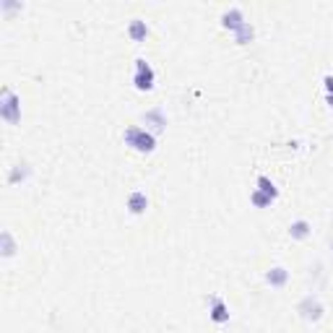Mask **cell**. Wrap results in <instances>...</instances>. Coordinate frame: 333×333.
Segmentation results:
<instances>
[{"label":"cell","instance_id":"obj_1","mask_svg":"<svg viewBox=\"0 0 333 333\" xmlns=\"http://www.w3.org/2000/svg\"><path fill=\"white\" fill-rule=\"evenodd\" d=\"M125 143L128 146H133L135 151H154V138L146 133V130H141V128H128L125 130Z\"/></svg>","mask_w":333,"mask_h":333},{"label":"cell","instance_id":"obj_2","mask_svg":"<svg viewBox=\"0 0 333 333\" xmlns=\"http://www.w3.org/2000/svg\"><path fill=\"white\" fill-rule=\"evenodd\" d=\"M133 84H135V89H141V92H151V89H154V70H151V65L146 60H135Z\"/></svg>","mask_w":333,"mask_h":333},{"label":"cell","instance_id":"obj_3","mask_svg":"<svg viewBox=\"0 0 333 333\" xmlns=\"http://www.w3.org/2000/svg\"><path fill=\"white\" fill-rule=\"evenodd\" d=\"M0 115H3V120H8V123H19V117H21V104H19L16 94H13L11 89H6V92H3V104H0Z\"/></svg>","mask_w":333,"mask_h":333},{"label":"cell","instance_id":"obj_4","mask_svg":"<svg viewBox=\"0 0 333 333\" xmlns=\"http://www.w3.org/2000/svg\"><path fill=\"white\" fill-rule=\"evenodd\" d=\"M208 305H211V320H216V323H226V320H229L226 305H224L219 297H211V299H208Z\"/></svg>","mask_w":333,"mask_h":333},{"label":"cell","instance_id":"obj_5","mask_svg":"<svg viewBox=\"0 0 333 333\" xmlns=\"http://www.w3.org/2000/svg\"><path fill=\"white\" fill-rule=\"evenodd\" d=\"M146 206H148L146 193L135 190V193H130V195H128V208H130V214H143V211H146Z\"/></svg>","mask_w":333,"mask_h":333},{"label":"cell","instance_id":"obj_6","mask_svg":"<svg viewBox=\"0 0 333 333\" xmlns=\"http://www.w3.org/2000/svg\"><path fill=\"white\" fill-rule=\"evenodd\" d=\"M310 224L305 221V219H299V221H294L292 226H289V234L294 237V239H305V237H310Z\"/></svg>","mask_w":333,"mask_h":333},{"label":"cell","instance_id":"obj_7","mask_svg":"<svg viewBox=\"0 0 333 333\" xmlns=\"http://www.w3.org/2000/svg\"><path fill=\"white\" fill-rule=\"evenodd\" d=\"M258 190H261V193H266L268 198H276V195H279V190L274 188V183H271L268 177H263V175L258 177Z\"/></svg>","mask_w":333,"mask_h":333},{"label":"cell","instance_id":"obj_8","mask_svg":"<svg viewBox=\"0 0 333 333\" xmlns=\"http://www.w3.org/2000/svg\"><path fill=\"white\" fill-rule=\"evenodd\" d=\"M266 281L274 284V286H281V284L286 281V271H284V268H274V271H271V274L266 276Z\"/></svg>","mask_w":333,"mask_h":333},{"label":"cell","instance_id":"obj_9","mask_svg":"<svg viewBox=\"0 0 333 333\" xmlns=\"http://www.w3.org/2000/svg\"><path fill=\"white\" fill-rule=\"evenodd\" d=\"M130 34H133V39H143V37L148 34V29H146L138 19H135V21L130 24Z\"/></svg>","mask_w":333,"mask_h":333},{"label":"cell","instance_id":"obj_10","mask_svg":"<svg viewBox=\"0 0 333 333\" xmlns=\"http://www.w3.org/2000/svg\"><path fill=\"white\" fill-rule=\"evenodd\" d=\"M250 198H253V203H255V206H261V208H263V206H268L271 201H274V198H268V195H266V193H261V190H253Z\"/></svg>","mask_w":333,"mask_h":333},{"label":"cell","instance_id":"obj_11","mask_svg":"<svg viewBox=\"0 0 333 333\" xmlns=\"http://www.w3.org/2000/svg\"><path fill=\"white\" fill-rule=\"evenodd\" d=\"M3 242H6V250H3V255H13V242H11V234H8V232L3 234Z\"/></svg>","mask_w":333,"mask_h":333},{"label":"cell","instance_id":"obj_12","mask_svg":"<svg viewBox=\"0 0 333 333\" xmlns=\"http://www.w3.org/2000/svg\"><path fill=\"white\" fill-rule=\"evenodd\" d=\"M325 89H328V97H333V75H325Z\"/></svg>","mask_w":333,"mask_h":333},{"label":"cell","instance_id":"obj_13","mask_svg":"<svg viewBox=\"0 0 333 333\" xmlns=\"http://www.w3.org/2000/svg\"><path fill=\"white\" fill-rule=\"evenodd\" d=\"M328 104H333V97H328Z\"/></svg>","mask_w":333,"mask_h":333}]
</instances>
